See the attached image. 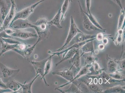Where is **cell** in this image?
I'll list each match as a JSON object with an SVG mask.
<instances>
[{
    "mask_svg": "<svg viewBox=\"0 0 125 93\" xmlns=\"http://www.w3.org/2000/svg\"><path fill=\"white\" fill-rule=\"evenodd\" d=\"M78 2L79 9L80 10L81 15L82 18L83 24L84 28L87 31H94V30H97V31L101 30L100 29H98L94 26L90 21L88 17L84 12V10L82 7L80 2L78 1Z\"/></svg>",
    "mask_w": 125,
    "mask_h": 93,
    "instance_id": "obj_5",
    "label": "cell"
},
{
    "mask_svg": "<svg viewBox=\"0 0 125 93\" xmlns=\"http://www.w3.org/2000/svg\"><path fill=\"white\" fill-rule=\"evenodd\" d=\"M70 0V3L72 1V0Z\"/></svg>",
    "mask_w": 125,
    "mask_h": 93,
    "instance_id": "obj_42",
    "label": "cell"
},
{
    "mask_svg": "<svg viewBox=\"0 0 125 93\" xmlns=\"http://www.w3.org/2000/svg\"><path fill=\"white\" fill-rule=\"evenodd\" d=\"M77 35L75 41L76 43L81 42L89 39L96 38V35H87L83 32L78 33Z\"/></svg>",
    "mask_w": 125,
    "mask_h": 93,
    "instance_id": "obj_19",
    "label": "cell"
},
{
    "mask_svg": "<svg viewBox=\"0 0 125 93\" xmlns=\"http://www.w3.org/2000/svg\"><path fill=\"white\" fill-rule=\"evenodd\" d=\"M54 54H52V55L50 56V58L48 60L47 62L45 63L43 75V76L42 77L41 79V80L43 79L44 80L45 85L47 86H49L50 85L46 82L45 77L46 75L49 73L51 70H52V65H53V64H52V57L54 56Z\"/></svg>",
    "mask_w": 125,
    "mask_h": 93,
    "instance_id": "obj_14",
    "label": "cell"
},
{
    "mask_svg": "<svg viewBox=\"0 0 125 93\" xmlns=\"http://www.w3.org/2000/svg\"><path fill=\"white\" fill-rule=\"evenodd\" d=\"M83 33L82 32L78 29L75 23L74 19L73 17L71 16L70 19V27L68 33L66 41L65 43L61 48L57 50L51 51L52 52H59L61 51L62 49L66 47L67 45L69 44L72 40L73 39L74 37L77 36L78 33Z\"/></svg>",
    "mask_w": 125,
    "mask_h": 93,
    "instance_id": "obj_3",
    "label": "cell"
},
{
    "mask_svg": "<svg viewBox=\"0 0 125 93\" xmlns=\"http://www.w3.org/2000/svg\"><path fill=\"white\" fill-rule=\"evenodd\" d=\"M69 0H65L61 9V23L63 22L65 19L67 12L69 9L70 3Z\"/></svg>",
    "mask_w": 125,
    "mask_h": 93,
    "instance_id": "obj_20",
    "label": "cell"
},
{
    "mask_svg": "<svg viewBox=\"0 0 125 93\" xmlns=\"http://www.w3.org/2000/svg\"><path fill=\"white\" fill-rule=\"evenodd\" d=\"M78 49L76 48H72L70 49V50L64 53L63 56H62V59H61L60 62L56 64V66H57L59 64L62 63L63 61L69 59H71L75 54L76 52L77 51Z\"/></svg>",
    "mask_w": 125,
    "mask_h": 93,
    "instance_id": "obj_22",
    "label": "cell"
},
{
    "mask_svg": "<svg viewBox=\"0 0 125 93\" xmlns=\"http://www.w3.org/2000/svg\"><path fill=\"white\" fill-rule=\"evenodd\" d=\"M39 42V41L37 40L36 43L34 44L32 46L29 45V46H28V47H27L23 50H19L17 48L13 49L12 50L16 52L17 53L20 54L25 59L28 60L29 59L33 51L35 48L36 45Z\"/></svg>",
    "mask_w": 125,
    "mask_h": 93,
    "instance_id": "obj_11",
    "label": "cell"
},
{
    "mask_svg": "<svg viewBox=\"0 0 125 93\" xmlns=\"http://www.w3.org/2000/svg\"><path fill=\"white\" fill-rule=\"evenodd\" d=\"M40 75H36V76L34 78L31 82L28 84H26V82H25L22 83L18 82L20 86H21V90H22L23 93H31L32 86L34 82L36 79Z\"/></svg>",
    "mask_w": 125,
    "mask_h": 93,
    "instance_id": "obj_17",
    "label": "cell"
},
{
    "mask_svg": "<svg viewBox=\"0 0 125 93\" xmlns=\"http://www.w3.org/2000/svg\"><path fill=\"white\" fill-rule=\"evenodd\" d=\"M86 9L88 11V12H91L90 7L91 6V0H84Z\"/></svg>",
    "mask_w": 125,
    "mask_h": 93,
    "instance_id": "obj_33",
    "label": "cell"
},
{
    "mask_svg": "<svg viewBox=\"0 0 125 93\" xmlns=\"http://www.w3.org/2000/svg\"><path fill=\"white\" fill-rule=\"evenodd\" d=\"M124 28H122L118 29L117 31V34L115 38V43L117 45L120 44L123 41V35L124 32Z\"/></svg>",
    "mask_w": 125,
    "mask_h": 93,
    "instance_id": "obj_28",
    "label": "cell"
},
{
    "mask_svg": "<svg viewBox=\"0 0 125 93\" xmlns=\"http://www.w3.org/2000/svg\"><path fill=\"white\" fill-rule=\"evenodd\" d=\"M10 7L6 3L5 0H0V12L1 19L3 21L8 13Z\"/></svg>",
    "mask_w": 125,
    "mask_h": 93,
    "instance_id": "obj_15",
    "label": "cell"
},
{
    "mask_svg": "<svg viewBox=\"0 0 125 93\" xmlns=\"http://www.w3.org/2000/svg\"><path fill=\"white\" fill-rule=\"evenodd\" d=\"M86 84L93 91L96 93H102V90L100 89L99 88L96 84H91L89 83L87 84V83Z\"/></svg>",
    "mask_w": 125,
    "mask_h": 93,
    "instance_id": "obj_32",
    "label": "cell"
},
{
    "mask_svg": "<svg viewBox=\"0 0 125 93\" xmlns=\"http://www.w3.org/2000/svg\"><path fill=\"white\" fill-rule=\"evenodd\" d=\"M84 65L87 64H92L95 61L97 60V57L92 54H89L84 57Z\"/></svg>",
    "mask_w": 125,
    "mask_h": 93,
    "instance_id": "obj_29",
    "label": "cell"
},
{
    "mask_svg": "<svg viewBox=\"0 0 125 93\" xmlns=\"http://www.w3.org/2000/svg\"><path fill=\"white\" fill-rule=\"evenodd\" d=\"M99 53V50L98 49H96V50H94V54H98Z\"/></svg>",
    "mask_w": 125,
    "mask_h": 93,
    "instance_id": "obj_41",
    "label": "cell"
},
{
    "mask_svg": "<svg viewBox=\"0 0 125 93\" xmlns=\"http://www.w3.org/2000/svg\"><path fill=\"white\" fill-rule=\"evenodd\" d=\"M52 73L53 75H57L60 76L69 81V82L67 83L59 86L58 87V88H62L64 86H66L71 83L74 77V74L72 71H71V69H66L63 70L55 71H53Z\"/></svg>",
    "mask_w": 125,
    "mask_h": 93,
    "instance_id": "obj_6",
    "label": "cell"
},
{
    "mask_svg": "<svg viewBox=\"0 0 125 93\" xmlns=\"http://www.w3.org/2000/svg\"><path fill=\"white\" fill-rule=\"evenodd\" d=\"M12 91V90L8 88L7 89H3V88H0V93H8Z\"/></svg>",
    "mask_w": 125,
    "mask_h": 93,
    "instance_id": "obj_38",
    "label": "cell"
},
{
    "mask_svg": "<svg viewBox=\"0 0 125 93\" xmlns=\"http://www.w3.org/2000/svg\"><path fill=\"white\" fill-rule=\"evenodd\" d=\"M61 10L60 9L53 19L51 21L48 22V24L49 27L54 26L59 29L62 28V27L61 24Z\"/></svg>",
    "mask_w": 125,
    "mask_h": 93,
    "instance_id": "obj_13",
    "label": "cell"
},
{
    "mask_svg": "<svg viewBox=\"0 0 125 93\" xmlns=\"http://www.w3.org/2000/svg\"><path fill=\"white\" fill-rule=\"evenodd\" d=\"M124 91V89L120 86H116L109 88L104 91L105 93H122Z\"/></svg>",
    "mask_w": 125,
    "mask_h": 93,
    "instance_id": "obj_30",
    "label": "cell"
},
{
    "mask_svg": "<svg viewBox=\"0 0 125 93\" xmlns=\"http://www.w3.org/2000/svg\"><path fill=\"white\" fill-rule=\"evenodd\" d=\"M89 71H90V73L88 74L90 75H96L101 74L103 70L101 69L99 64L95 61L89 68Z\"/></svg>",
    "mask_w": 125,
    "mask_h": 93,
    "instance_id": "obj_18",
    "label": "cell"
},
{
    "mask_svg": "<svg viewBox=\"0 0 125 93\" xmlns=\"http://www.w3.org/2000/svg\"><path fill=\"white\" fill-rule=\"evenodd\" d=\"M107 68L111 73L118 72V64L115 60L107 57Z\"/></svg>",
    "mask_w": 125,
    "mask_h": 93,
    "instance_id": "obj_23",
    "label": "cell"
},
{
    "mask_svg": "<svg viewBox=\"0 0 125 93\" xmlns=\"http://www.w3.org/2000/svg\"><path fill=\"white\" fill-rule=\"evenodd\" d=\"M102 41H103V44L104 45H106L108 42V40L107 38H105V37H104L103 40H102Z\"/></svg>",
    "mask_w": 125,
    "mask_h": 93,
    "instance_id": "obj_40",
    "label": "cell"
},
{
    "mask_svg": "<svg viewBox=\"0 0 125 93\" xmlns=\"http://www.w3.org/2000/svg\"><path fill=\"white\" fill-rule=\"evenodd\" d=\"M1 47L0 53V56L5 54L6 52L10 50H12L13 49L17 48L19 47V44H11L5 42L3 41H1Z\"/></svg>",
    "mask_w": 125,
    "mask_h": 93,
    "instance_id": "obj_16",
    "label": "cell"
},
{
    "mask_svg": "<svg viewBox=\"0 0 125 93\" xmlns=\"http://www.w3.org/2000/svg\"><path fill=\"white\" fill-rule=\"evenodd\" d=\"M104 45L103 44H100L98 46V49L100 51H103L104 50Z\"/></svg>",
    "mask_w": 125,
    "mask_h": 93,
    "instance_id": "obj_39",
    "label": "cell"
},
{
    "mask_svg": "<svg viewBox=\"0 0 125 93\" xmlns=\"http://www.w3.org/2000/svg\"><path fill=\"white\" fill-rule=\"evenodd\" d=\"M8 87V88L14 92V93L18 92L21 89V86L18 84V82L15 80L9 83L7 86Z\"/></svg>",
    "mask_w": 125,
    "mask_h": 93,
    "instance_id": "obj_25",
    "label": "cell"
},
{
    "mask_svg": "<svg viewBox=\"0 0 125 93\" xmlns=\"http://www.w3.org/2000/svg\"><path fill=\"white\" fill-rule=\"evenodd\" d=\"M93 41V40H91L88 42L82 47L81 48L83 51V53L80 55L81 56L86 53H90L92 54H94L95 50L94 49Z\"/></svg>",
    "mask_w": 125,
    "mask_h": 93,
    "instance_id": "obj_24",
    "label": "cell"
},
{
    "mask_svg": "<svg viewBox=\"0 0 125 93\" xmlns=\"http://www.w3.org/2000/svg\"><path fill=\"white\" fill-rule=\"evenodd\" d=\"M10 36L13 37H17L23 40L28 39L33 37H38L37 34L36 33L19 29H13V31Z\"/></svg>",
    "mask_w": 125,
    "mask_h": 93,
    "instance_id": "obj_7",
    "label": "cell"
},
{
    "mask_svg": "<svg viewBox=\"0 0 125 93\" xmlns=\"http://www.w3.org/2000/svg\"><path fill=\"white\" fill-rule=\"evenodd\" d=\"M0 88L3 89L8 88L7 85L3 82L1 77H0Z\"/></svg>",
    "mask_w": 125,
    "mask_h": 93,
    "instance_id": "obj_36",
    "label": "cell"
},
{
    "mask_svg": "<svg viewBox=\"0 0 125 93\" xmlns=\"http://www.w3.org/2000/svg\"><path fill=\"white\" fill-rule=\"evenodd\" d=\"M0 70L2 76L4 79H8L14 77L19 73L20 70H14L8 67L2 62H0Z\"/></svg>",
    "mask_w": 125,
    "mask_h": 93,
    "instance_id": "obj_8",
    "label": "cell"
},
{
    "mask_svg": "<svg viewBox=\"0 0 125 93\" xmlns=\"http://www.w3.org/2000/svg\"><path fill=\"white\" fill-rule=\"evenodd\" d=\"M50 56L43 60L39 62L32 61L30 62L36 71V75L39 74L42 77L43 75L45 63L50 58Z\"/></svg>",
    "mask_w": 125,
    "mask_h": 93,
    "instance_id": "obj_10",
    "label": "cell"
},
{
    "mask_svg": "<svg viewBox=\"0 0 125 93\" xmlns=\"http://www.w3.org/2000/svg\"><path fill=\"white\" fill-rule=\"evenodd\" d=\"M72 84L71 87L69 89L65 91H62V90H60L59 88H55V90H57L61 92L62 93H82V91L81 90L80 88H78V86H77L73 83V82L71 83Z\"/></svg>",
    "mask_w": 125,
    "mask_h": 93,
    "instance_id": "obj_26",
    "label": "cell"
},
{
    "mask_svg": "<svg viewBox=\"0 0 125 93\" xmlns=\"http://www.w3.org/2000/svg\"><path fill=\"white\" fill-rule=\"evenodd\" d=\"M119 62L120 68L122 70H125V59L124 58L122 59Z\"/></svg>",
    "mask_w": 125,
    "mask_h": 93,
    "instance_id": "obj_35",
    "label": "cell"
},
{
    "mask_svg": "<svg viewBox=\"0 0 125 93\" xmlns=\"http://www.w3.org/2000/svg\"><path fill=\"white\" fill-rule=\"evenodd\" d=\"M46 0H41L30 6L21 10L19 12H16L10 26L12 25L15 21L19 19L26 20L28 19V17L34 12L36 7L42 2Z\"/></svg>",
    "mask_w": 125,
    "mask_h": 93,
    "instance_id": "obj_2",
    "label": "cell"
},
{
    "mask_svg": "<svg viewBox=\"0 0 125 93\" xmlns=\"http://www.w3.org/2000/svg\"><path fill=\"white\" fill-rule=\"evenodd\" d=\"M34 26L33 23L27 19H19L15 21L9 27L14 29H24L29 28H33Z\"/></svg>",
    "mask_w": 125,
    "mask_h": 93,
    "instance_id": "obj_9",
    "label": "cell"
},
{
    "mask_svg": "<svg viewBox=\"0 0 125 93\" xmlns=\"http://www.w3.org/2000/svg\"><path fill=\"white\" fill-rule=\"evenodd\" d=\"M104 37V35L101 32L98 33L96 35V38L97 40L99 41H102Z\"/></svg>",
    "mask_w": 125,
    "mask_h": 93,
    "instance_id": "obj_34",
    "label": "cell"
},
{
    "mask_svg": "<svg viewBox=\"0 0 125 93\" xmlns=\"http://www.w3.org/2000/svg\"><path fill=\"white\" fill-rule=\"evenodd\" d=\"M11 5L7 15L6 17L1 26L0 27V33L4 31L9 27L16 13V7L14 0H11Z\"/></svg>",
    "mask_w": 125,
    "mask_h": 93,
    "instance_id": "obj_4",
    "label": "cell"
},
{
    "mask_svg": "<svg viewBox=\"0 0 125 93\" xmlns=\"http://www.w3.org/2000/svg\"><path fill=\"white\" fill-rule=\"evenodd\" d=\"M79 51V49H78L73 57L70 59V64L72 65L70 69H71L74 66L77 70V72H78L81 68L80 67L81 56Z\"/></svg>",
    "mask_w": 125,
    "mask_h": 93,
    "instance_id": "obj_12",
    "label": "cell"
},
{
    "mask_svg": "<svg viewBox=\"0 0 125 93\" xmlns=\"http://www.w3.org/2000/svg\"><path fill=\"white\" fill-rule=\"evenodd\" d=\"M119 6L121 9H122L124 8L123 7L122 4L121 0H111Z\"/></svg>",
    "mask_w": 125,
    "mask_h": 93,
    "instance_id": "obj_37",
    "label": "cell"
},
{
    "mask_svg": "<svg viewBox=\"0 0 125 93\" xmlns=\"http://www.w3.org/2000/svg\"><path fill=\"white\" fill-rule=\"evenodd\" d=\"M109 74L111 77L116 80H125L124 77L120 74L118 72L114 73H111Z\"/></svg>",
    "mask_w": 125,
    "mask_h": 93,
    "instance_id": "obj_31",
    "label": "cell"
},
{
    "mask_svg": "<svg viewBox=\"0 0 125 93\" xmlns=\"http://www.w3.org/2000/svg\"><path fill=\"white\" fill-rule=\"evenodd\" d=\"M125 19V9H121L120 16H119L118 24L117 29L123 28Z\"/></svg>",
    "mask_w": 125,
    "mask_h": 93,
    "instance_id": "obj_27",
    "label": "cell"
},
{
    "mask_svg": "<svg viewBox=\"0 0 125 93\" xmlns=\"http://www.w3.org/2000/svg\"><path fill=\"white\" fill-rule=\"evenodd\" d=\"M84 12L86 15L87 16L90 21L93 23V24L94 26L98 28V29H100L101 31L105 32L106 31V29H104L100 25L99 22H98L97 20H96V18L94 17V16L92 14L91 12H85L84 11Z\"/></svg>",
    "mask_w": 125,
    "mask_h": 93,
    "instance_id": "obj_21",
    "label": "cell"
},
{
    "mask_svg": "<svg viewBox=\"0 0 125 93\" xmlns=\"http://www.w3.org/2000/svg\"><path fill=\"white\" fill-rule=\"evenodd\" d=\"M47 19L42 18L33 23L34 29H35L38 36V40L40 42L46 38L48 33L49 26Z\"/></svg>",
    "mask_w": 125,
    "mask_h": 93,
    "instance_id": "obj_1",
    "label": "cell"
}]
</instances>
